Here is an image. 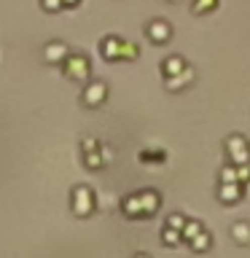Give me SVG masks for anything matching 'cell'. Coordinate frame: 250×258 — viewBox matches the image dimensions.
I'll return each instance as SVG.
<instances>
[{"label": "cell", "instance_id": "obj_9", "mask_svg": "<svg viewBox=\"0 0 250 258\" xmlns=\"http://www.w3.org/2000/svg\"><path fill=\"white\" fill-rule=\"evenodd\" d=\"M215 6H218V0H199V3L194 6V11H197V14H202V11H205V8L210 11V8H215Z\"/></svg>", "mask_w": 250, "mask_h": 258}, {"label": "cell", "instance_id": "obj_11", "mask_svg": "<svg viewBox=\"0 0 250 258\" xmlns=\"http://www.w3.org/2000/svg\"><path fill=\"white\" fill-rule=\"evenodd\" d=\"M194 242V250H202L205 245H210V234H202L199 231V239H191Z\"/></svg>", "mask_w": 250, "mask_h": 258}, {"label": "cell", "instance_id": "obj_1", "mask_svg": "<svg viewBox=\"0 0 250 258\" xmlns=\"http://www.w3.org/2000/svg\"><path fill=\"white\" fill-rule=\"evenodd\" d=\"M65 73H68V78H73V81H86L89 78V62H86V56H68Z\"/></svg>", "mask_w": 250, "mask_h": 258}, {"label": "cell", "instance_id": "obj_14", "mask_svg": "<svg viewBox=\"0 0 250 258\" xmlns=\"http://www.w3.org/2000/svg\"><path fill=\"white\" fill-rule=\"evenodd\" d=\"M78 3V0H65V6H76Z\"/></svg>", "mask_w": 250, "mask_h": 258}, {"label": "cell", "instance_id": "obj_12", "mask_svg": "<svg viewBox=\"0 0 250 258\" xmlns=\"http://www.w3.org/2000/svg\"><path fill=\"white\" fill-rule=\"evenodd\" d=\"M65 0H43V8L46 11H56V8H62Z\"/></svg>", "mask_w": 250, "mask_h": 258}, {"label": "cell", "instance_id": "obj_5", "mask_svg": "<svg viewBox=\"0 0 250 258\" xmlns=\"http://www.w3.org/2000/svg\"><path fill=\"white\" fill-rule=\"evenodd\" d=\"M65 56H68V48H65V43H51L46 48V59L48 62H59V59H65Z\"/></svg>", "mask_w": 250, "mask_h": 258}, {"label": "cell", "instance_id": "obj_13", "mask_svg": "<svg viewBox=\"0 0 250 258\" xmlns=\"http://www.w3.org/2000/svg\"><path fill=\"white\" fill-rule=\"evenodd\" d=\"M167 242H169V245H177V234L175 231H167Z\"/></svg>", "mask_w": 250, "mask_h": 258}, {"label": "cell", "instance_id": "obj_7", "mask_svg": "<svg viewBox=\"0 0 250 258\" xmlns=\"http://www.w3.org/2000/svg\"><path fill=\"white\" fill-rule=\"evenodd\" d=\"M180 70H185V62H183V59H177V56L167 59V68H164L167 76H175V73H180Z\"/></svg>", "mask_w": 250, "mask_h": 258}, {"label": "cell", "instance_id": "obj_2", "mask_svg": "<svg viewBox=\"0 0 250 258\" xmlns=\"http://www.w3.org/2000/svg\"><path fill=\"white\" fill-rule=\"evenodd\" d=\"M73 210H76L78 215H89V210H92V191H89L86 185H81V188L73 191Z\"/></svg>", "mask_w": 250, "mask_h": 258}, {"label": "cell", "instance_id": "obj_6", "mask_svg": "<svg viewBox=\"0 0 250 258\" xmlns=\"http://www.w3.org/2000/svg\"><path fill=\"white\" fill-rule=\"evenodd\" d=\"M234 237H237V242H242V245L250 242V226L247 223H237L234 226Z\"/></svg>", "mask_w": 250, "mask_h": 258}, {"label": "cell", "instance_id": "obj_3", "mask_svg": "<svg viewBox=\"0 0 250 258\" xmlns=\"http://www.w3.org/2000/svg\"><path fill=\"white\" fill-rule=\"evenodd\" d=\"M105 94H108V89H105V84H92V86H89L86 89V102L89 105H97V102H102L105 100Z\"/></svg>", "mask_w": 250, "mask_h": 258}, {"label": "cell", "instance_id": "obj_8", "mask_svg": "<svg viewBox=\"0 0 250 258\" xmlns=\"http://www.w3.org/2000/svg\"><path fill=\"white\" fill-rule=\"evenodd\" d=\"M221 199L223 202H237L239 199V194H237V185H231V188H226V185H221Z\"/></svg>", "mask_w": 250, "mask_h": 258}, {"label": "cell", "instance_id": "obj_10", "mask_svg": "<svg viewBox=\"0 0 250 258\" xmlns=\"http://www.w3.org/2000/svg\"><path fill=\"white\" fill-rule=\"evenodd\" d=\"M194 234H199V223H185L183 226V237L185 239H194Z\"/></svg>", "mask_w": 250, "mask_h": 258}, {"label": "cell", "instance_id": "obj_4", "mask_svg": "<svg viewBox=\"0 0 250 258\" xmlns=\"http://www.w3.org/2000/svg\"><path fill=\"white\" fill-rule=\"evenodd\" d=\"M148 32H151V38L156 40V43H164V40L169 38V27L164 22H153L151 27H148Z\"/></svg>", "mask_w": 250, "mask_h": 258}]
</instances>
